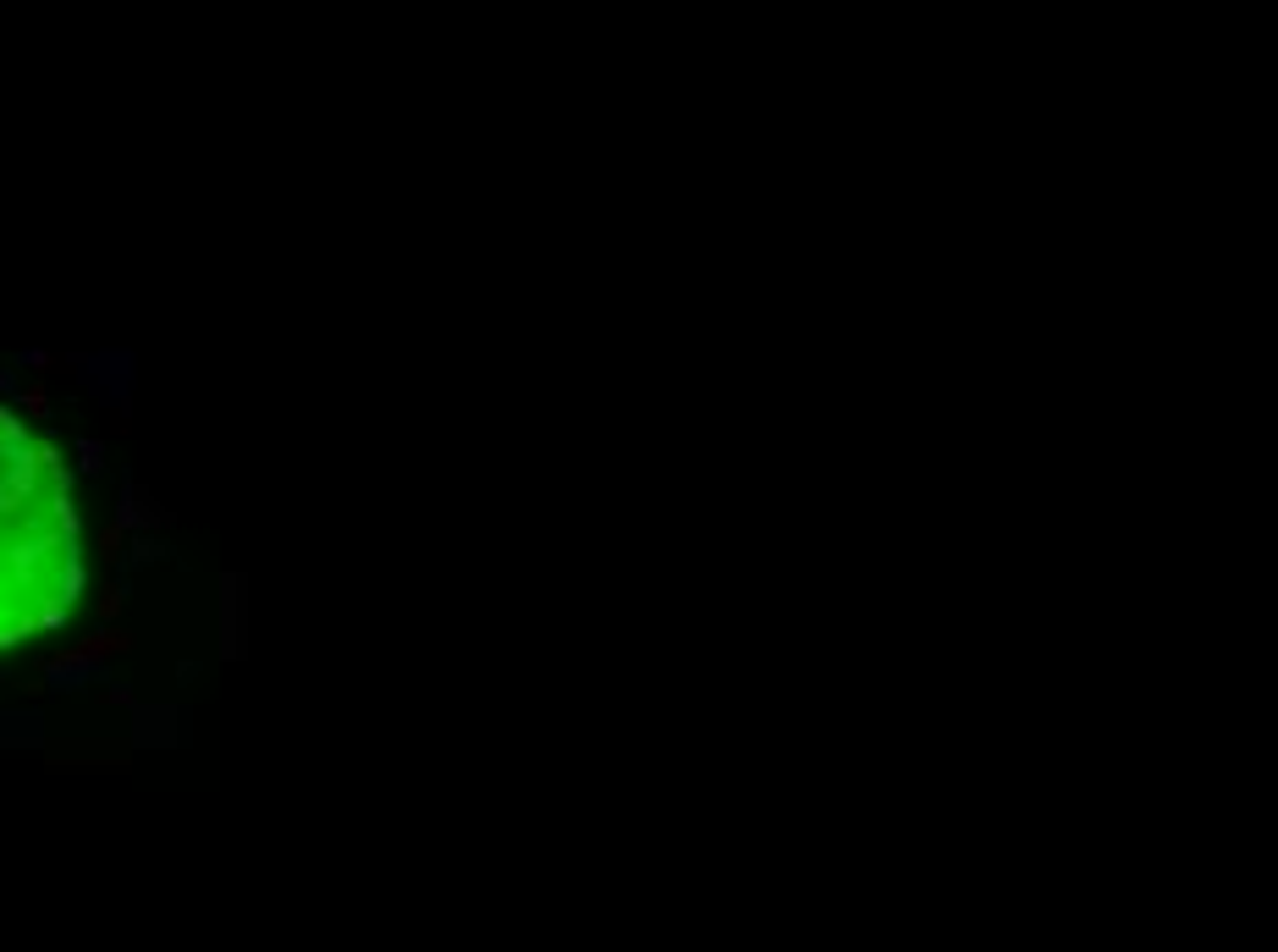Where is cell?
Masks as SVG:
<instances>
[{
	"label": "cell",
	"mask_w": 1278,
	"mask_h": 952,
	"mask_svg": "<svg viewBox=\"0 0 1278 952\" xmlns=\"http://www.w3.org/2000/svg\"><path fill=\"white\" fill-rule=\"evenodd\" d=\"M83 589V518L72 468L50 440L0 407V650L45 633Z\"/></svg>",
	"instance_id": "6da1fadb"
}]
</instances>
